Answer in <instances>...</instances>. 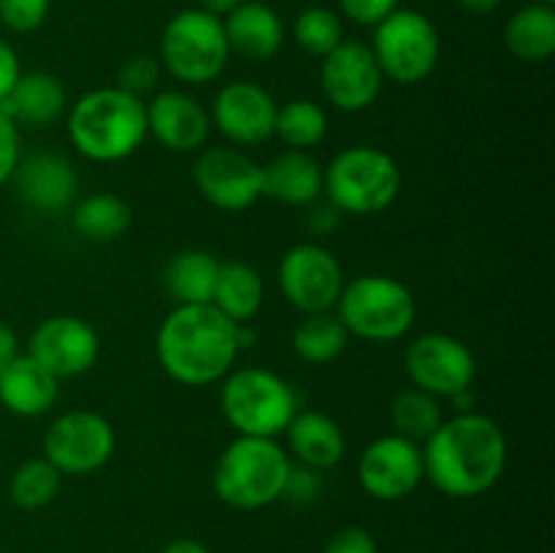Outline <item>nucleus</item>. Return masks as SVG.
<instances>
[{
	"label": "nucleus",
	"instance_id": "obj_1",
	"mask_svg": "<svg viewBox=\"0 0 555 553\" xmlns=\"http://www.w3.org/2000/svg\"><path fill=\"white\" fill-rule=\"evenodd\" d=\"M507 466V437L480 412H459L426 439L423 470L431 486L450 499H475L491 491Z\"/></svg>",
	"mask_w": 555,
	"mask_h": 553
},
{
	"label": "nucleus",
	"instance_id": "obj_2",
	"mask_svg": "<svg viewBox=\"0 0 555 553\" xmlns=\"http://www.w3.org/2000/svg\"><path fill=\"white\" fill-rule=\"evenodd\" d=\"M238 323L217 312L211 304L177 307L157 329V363L182 385L220 383L238 358Z\"/></svg>",
	"mask_w": 555,
	"mask_h": 553
},
{
	"label": "nucleus",
	"instance_id": "obj_3",
	"mask_svg": "<svg viewBox=\"0 0 555 553\" xmlns=\"http://www.w3.org/2000/svg\"><path fill=\"white\" fill-rule=\"evenodd\" d=\"M146 136V103L119 87L85 92L68 112L70 144L92 163L125 160Z\"/></svg>",
	"mask_w": 555,
	"mask_h": 553
},
{
	"label": "nucleus",
	"instance_id": "obj_4",
	"mask_svg": "<svg viewBox=\"0 0 555 553\" xmlns=\"http://www.w3.org/2000/svg\"><path fill=\"white\" fill-rule=\"evenodd\" d=\"M291 466V455L276 439L238 434L217 459L211 488L228 507L263 510L282 499Z\"/></svg>",
	"mask_w": 555,
	"mask_h": 553
},
{
	"label": "nucleus",
	"instance_id": "obj_5",
	"mask_svg": "<svg viewBox=\"0 0 555 553\" xmlns=\"http://www.w3.org/2000/svg\"><path fill=\"white\" fill-rule=\"evenodd\" d=\"M323 193L339 215H379L401 193V168L377 146H347L323 168Z\"/></svg>",
	"mask_w": 555,
	"mask_h": 553
},
{
	"label": "nucleus",
	"instance_id": "obj_6",
	"mask_svg": "<svg viewBox=\"0 0 555 553\" xmlns=\"http://www.w3.org/2000/svg\"><path fill=\"white\" fill-rule=\"evenodd\" d=\"M296 394L291 383L269 369H238L228 372L220 390V410L242 437L285 434L296 415Z\"/></svg>",
	"mask_w": 555,
	"mask_h": 553
},
{
	"label": "nucleus",
	"instance_id": "obj_7",
	"mask_svg": "<svg viewBox=\"0 0 555 553\" xmlns=\"http://www.w3.org/2000/svg\"><path fill=\"white\" fill-rule=\"evenodd\" d=\"M341 325L366 342H396L415 323V296L388 274H363L345 285L336 301Z\"/></svg>",
	"mask_w": 555,
	"mask_h": 553
},
{
	"label": "nucleus",
	"instance_id": "obj_8",
	"mask_svg": "<svg viewBox=\"0 0 555 553\" xmlns=\"http://www.w3.org/2000/svg\"><path fill=\"white\" fill-rule=\"evenodd\" d=\"M231 60L220 16L204 9H188L171 16L160 36V63L184 85H209Z\"/></svg>",
	"mask_w": 555,
	"mask_h": 553
},
{
	"label": "nucleus",
	"instance_id": "obj_9",
	"mask_svg": "<svg viewBox=\"0 0 555 553\" xmlns=\"http://www.w3.org/2000/svg\"><path fill=\"white\" fill-rule=\"evenodd\" d=\"M372 52L385 79L396 85H421L439 63V33L426 14L396 9L374 27Z\"/></svg>",
	"mask_w": 555,
	"mask_h": 553
},
{
	"label": "nucleus",
	"instance_id": "obj_10",
	"mask_svg": "<svg viewBox=\"0 0 555 553\" xmlns=\"http://www.w3.org/2000/svg\"><path fill=\"white\" fill-rule=\"evenodd\" d=\"M117 434L114 426L92 410H70L54 417L43 434V459L60 475H92L112 459Z\"/></svg>",
	"mask_w": 555,
	"mask_h": 553
},
{
	"label": "nucleus",
	"instance_id": "obj_11",
	"mask_svg": "<svg viewBox=\"0 0 555 553\" xmlns=\"http://www.w3.org/2000/svg\"><path fill=\"white\" fill-rule=\"evenodd\" d=\"M339 258L320 244H296L280 260V287L291 307L304 314L331 312L345 291Z\"/></svg>",
	"mask_w": 555,
	"mask_h": 553
},
{
	"label": "nucleus",
	"instance_id": "obj_12",
	"mask_svg": "<svg viewBox=\"0 0 555 553\" xmlns=\"http://www.w3.org/2000/svg\"><path fill=\"white\" fill-rule=\"evenodd\" d=\"M404 369L412 385L431 396H450L472 388L477 363L469 347L450 334H423L406 347Z\"/></svg>",
	"mask_w": 555,
	"mask_h": 553
},
{
	"label": "nucleus",
	"instance_id": "obj_13",
	"mask_svg": "<svg viewBox=\"0 0 555 553\" xmlns=\"http://www.w3.org/2000/svg\"><path fill=\"white\" fill-rule=\"evenodd\" d=\"M195 188L222 211H244L263 198V173L236 146H211L195 160Z\"/></svg>",
	"mask_w": 555,
	"mask_h": 553
},
{
	"label": "nucleus",
	"instance_id": "obj_14",
	"mask_svg": "<svg viewBox=\"0 0 555 553\" xmlns=\"http://www.w3.org/2000/svg\"><path fill=\"white\" fill-rule=\"evenodd\" d=\"M27 356L36 358L57 380L90 372L101 356L98 331L76 314H54L41 320L27 342Z\"/></svg>",
	"mask_w": 555,
	"mask_h": 553
},
{
	"label": "nucleus",
	"instance_id": "obj_15",
	"mask_svg": "<svg viewBox=\"0 0 555 553\" xmlns=\"http://www.w3.org/2000/svg\"><path fill=\"white\" fill-rule=\"evenodd\" d=\"M423 477V448L401 434L374 439L358 461V480L363 491L379 502L406 499L421 486Z\"/></svg>",
	"mask_w": 555,
	"mask_h": 553
},
{
	"label": "nucleus",
	"instance_id": "obj_16",
	"mask_svg": "<svg viewBox=\"0 0 555 553\" xmlns=\"http://www.w3.org/2000/svg\"><path fill=\"white\" fill-rule=\"evenodd\" d=\"M323 92L339 112H366L377 103L383 92V70L372 47L361 41H341L339 47L323 57L320 68Z\"/></svg>",
	"mask_w": 555,
	"mask_h": 553
},
{
	"label": "nucleus",
	"instance_id": "obj_17",
	"mask_svg": "<svg viewBox=\"0 0 555 553\" xmlns=\"http://www.w3.org/2000/svg\"><path fill=\"white\" fill-rule=\"evenodd\" d=\"M276 103L255 81H228L211 103V123L231 144L255 146L274 136Z\"/></svg>",
	"mask_w": 555,
	"mask_h": 553
},
{
	"label": "nucleus",
	"instance_id": "obj_18",
	"mask_svg": "<svg viewBox=\"0 0 555 553\" xmlns=\"http://www.w3.org/2000/svg\"><path fill=\"white\" fill-rule=\"evenodd\" d=\"M146 130L166 150L195 152L206 144L211 117L188 92H160L146 103Z\"/></svg>",
	"mask_w": 555,
	"mask_h": 553
},
{
	"label": "nucleus",
	"instance_id": "obj_19",
	"mask_svg": "<svg viewBox=\"0 0 555 553\" xmlns=\"http://www.w3.org/2000/svg\"><path fill=\"white\" fill-rule=\"evenodd\" d=\"M16 188L27 206L38 211H65L74 206L79 177H76L70 160L54 152H38L16 163Z\"/></svg>",
	"mask_w": 555,
	"mask_h": 553
},
{
	"label": "nucleus",
	"instance_id": "obj_20",
	"mask_svg": "<svg viewBox=\"0 0 555 553\" xmlns=\"http://www.w3.org/2000/svg\"><path fill=\"white\" fill-rule=\"evenodd\" d=\"M287 450L293 459L301 466L314 472L334 470L341 459H345V434H341L339 423L328 417L325 412L304 410L293 415V421L285 428Z\"/></svg>",
	"mask_w": 555,
	"mask_h": 553
},
{
	"label": "nucleus",
	"instance_id": "obj_21",
	"mask_svg": "<svg viewBox=\"0 0 555 553\" xmlns=\"http://www.w3.org/2000/svg\"><path fill=\"white\" fill-rule=\"evenodd\" d=\"M60 394V380L49 374L36 358L16 356L0 372V404L20 417L47 415Z\"/></svg>",
	"mask_w": 555,
	"mask_h": 553
},
{
	"label": "nucleus",
	"instance_id": "obj_22",
	"mask_svg": "<svg viewBox=\"0 0 555 553\" xmlns=\"http://www.w3.org/2000/svg\"><path fill=\"white\" fill-rule=\"evenodd\" d=\"M231 52L247 60H271L285 41V25L271 5L260 0H244L238 9L222 16Z\"/></svg>",
	"mask_w": 555,
	"mask_h": 553
},
{
	"label": "nucleus",
	"instance_id": "obj_23",
	"mask_svg": "<svg viewBox=\"0 0 555 553\" xmlns=\"http://www.w3.org/2000/svg\"><path fill=\"white\" fill-rule=\"evenodd\" d=\"M263 173V195L287 206H309L323 195V168L312 155L287 150L276 155Z\"/></svg>",
	"mask_w": 555,
	"mask_h": 553
},
{
	"label": "nucleus",
	"instance_id": "obj_24",
	"mask_svg": "<svg viewBox=\"0 0 555 553\" xmlns=\"http://www.w3.org/2000/svg\"><path fill=\"white\" fill-rule=\"evenodd\" d=\"M65 103H68V98H65L63 81L57 76L36 70V74L20 76L11 95L0 103V108L14 119V125L49 128L65 112Z\"/></svg>",
	"mask_w": 555,
	"mask_h": 553
},
{
	"label": "nucleus",
	"instance_id": "obj_25",
	"mask_svg": "<svg viewBox=\"0 0 555 553\" xmlns=\"http://www.w3.org/2000/svg\"><path fill=\"white\" fill-rule=\"evenodd\" d=\"M266 298L263 276L244 260H225L217 271L211 307L233 323H249L260 312Z\"/></svg>",
	"mask_w": 555,
	"mask_h": 553
},
{
	"label": "nucleus",
	"instance_id": "obj_26",
	"mask_svg": "<svg viewBox=\"0 0 555 553\" xmlns=\"http://www.w3.org/2000/svg\"><path fill=\"white\" fill-rule=\"evenodd\" d=\"M217 271H220V260L211 253H206V249H182V253L171 255V260L163 269V287L177 301V307L211 304Z\"/></svg>",
	"mask_w": 555,
	"mask_h": 553
},
{
	"label": "nucleus",
	"instance_id": "obj_27",
	"mask_svg": "<svg viewBox=\"0 0 555 553\" xmlns=\"http://www.w3.org/2000/svg\"><path fill=\"white\" fill-rule=\"evenodd\" d=\"M504 47L524 63H545L555 52V9L545 3L524 5L504 25Z\"/></svg>",
	"mask_w": 555,
	"mask_h": 553
},
{
	"label": "nucleus",
	"instance_id": "obj_28",
	"mask_svg": "<svg viewBox=\"0 0 555 553\" xmlns=\"http://www.w3.org/2000/svg\"><path fill=\"white\" fill-rule=\"evenodd\" d=\"M130 206L114 193H90L70 206V222L87 242H114L130 228Z\"/></svg>",
	"mask_w": 555,
	"mask_h": 553
},
{
	"label": "nucleus",
	"instance_id": "obj_29",
	"mask_svg": "<svg viewBox=\"0 0 555 553\" xmlns=\"http://www.w3.org/2000/svg\"><path fill=\"white\" fill-rule=\"evenodd\" d=\"M347 329L341 325V320L331 312H318L307 314L301 323L293 331V350L298 358H304L307 363H331L334 358H339L345 352Z\"/></svg>",
	"mask_w": 555,
	"mask_h": 553
},
{
	"label": "nucleus",
	"instance_id": "obj_30",
	"mask_svg": "<svg viewBox=\"0 0 555 553\" xmlns=\"http://www.w3.org/2000/svg\"><path fill=\"white\" fill-rule=\"evenodd\" d=\"M390 421H393L396 434L421 445L442 426L444 415L437 396L426 394V390L412 385V388H404L393 399V404H390Z\"/></svg>",
	"mask_w": 555,
	"mask_h": 553
},
{
	"label": "nucleus",
	"instance_id": "obj_31",
	"mask_svg": "<svg viewBox=\"0 0 555 553\" xmlns=\"http://www.w3.org/2000/svg\"><path fill=\"white\" fill-rule=\"evenodd\" d=\"M60 486H63V475L41 455V459H27L25 464L16 466L9 483V497L16 507L33 513V510H43L47 504H52L57 499Z\"/></svg>",
	"mask_w": 555,
	"mask_h": 553
},
{
	"label": "nucleus",
	"instance_id": "obj_32",
	"mask_svg": "<svg viewBox=\"0 0 555 553\" xmlns=\"http://www.w3.org/2000/svg\"><path fill=\"white\" fill-rule=\"evenodd\" d=\"M325 133H328V117L314 101H291L276 108L274 136H280L291 150H312L325 139Z\"/></svg>",
	"mask_w": 555,
	"mask_h": 553
},
{
	"label": "nucleus",
	"instance_id": "obj_33",
	"mask_svg": "<svg viewBox=\"0 0 555 553\" xmlns=\"http://www.w3.org/2000/svg\"><path fill=\"white\" fill-rule=\"evenodd\" d=\"M293 33H296L298 47L320 60H323L325 54L334 52V49L345 41V27H341L339 14L325 9V5H309V9H304L301 14L296 16Z\"/></svg>",
	"mask_w": 555,
	"mask_h": 553
},
{
	"label": "nucleus",
	"instance_id": "obj_34",
	"mask_svg": "<svg viewBox=\"0 0 555 553\" xmlns=\"http://www.w3.org/2000/svg\"><path fill=\"white\" fill-rule=\"evenodd\" d=\"M52 0H0V22L11 33H33L47 22Z\"/></svg>",
	"mask_w": 555,
	"mask_h": 553
},
{
	"label": "nucleus",
	"instance_id": "obj_35",
	"mask_svg": "<svg viewBox=\"0 0 555 553\" xmlns=\"http://www.w3.org/2000/svg\"><path fill=\"white\" fill-rule=\"evenodd\" d=\"M157 79H160V63H157L155 57H150V54H135V57H130L128 63L119 68L117 87L130 92V95L141 98L150 90H155Z\"/></svg>",
	"mask_w": 555,
	"mask_h": 553
},
{
	"label": "nucleus",
	"instance_id": "obj_36",
	"mask_svg": "<svg viewBox=\"0 0 555 553\" xmlns=\"http://www.w3.org/2000/svg\"><path fill=\"white\" fill-rule=\"evenodd\" d=\"M341 14L363 27H377L385 16L399 9V0H339Z\"/></svg>",
	"mask_w": 555,
	"mask_h": 553
},
{
	"label": "nucleus",
	"instance_id": "obj_37",
	"mask_svg": "<svg viewBox=\"0 0 555 553\" xmlns=\"http://www.w3.org/2000/svg\"><path fill=\"white\" fill-rule=\"evenodd\" d=\"M323 553H379V545L372 531L361 529V526H345L328 537Z\"/></svg>",
	"mask_w": 555,
	"mask_h": 553
},
{
	"label": "nucleus",
	"instance_id": "obj_38",
	"mask_svg": "<svg viewBox=\"0 0 555 553\" xmlns=\"http://www.w3.org/2000/svg\"><path fill=\"white\" fill-rule=\"evenodd\" d=\"M20 160V130H16L14 119L0 108V184L14 177Z\"/></svg>",
	"mask_w": 555,
	"mask_h": 553
},
{
	"label": "nucleus",
	"instance_id": "obj_39",
	"mask_svg": "<svg viewBox=\"0 0 555 553\" xmlns=\"http://www.w3.org/2000/svg\"><path fill=\"white\" fill-rule=\"evenodd\" d=\"M282 497L293 499V502H312V499L320 497V477L314 470H307V466H291V475H287V486Z\"/></svg>",
	"mask_w": 555,
	"mask_h": 553
},
{
	"label": "nucleus",
	"instance_id": "obj_40",
	"mask_svg": "<svg viewBox=\"0 0 555 553\" xmlns=\"http://www.w3.org/2000/svg\"><path fill=\"white\" fill-rule=\"evenodd\" d=\"M22 76L20 54L14 52V47L5 41H0V103L11 95L14 85Z\"/></svg>",
	"mask_w": 555,
	"mask_h": 553
},
{
	"label": "nucleus",
	"instance_id": "obj_41",
	"mask_svg": "<svg viewBox=\"0 0 555 553\" xmlns=\"http://www.w3.org/2000/svg\"><path fill=\"white\" fill-rule=\"evenodd\" d=\"M336 220H339V209L331 204L325 206H314L312 211H309V228H312V233H320V236H325V233H331V228L336 226Z\"/></svg>",
	"mask_w": 555,
	"mask_h": 553
},
{
	"label": "nucleus",
	"instance_id": "obj_42",
	"mask_svg": "<svg viewBox=\"0 0 555 553\" xmlns=\"http://www.w3.org/2000/svg\"><path fill=\"white\" fill-rule=\"evenodd\" d=\"M20 356V339H16L14 329L5 323H0V372L9 366L14 358Z\"/></svg>",
	"mask_w": 555,
	"mask_h": 553
},
{
	"label": "nucleus",
	"instance_id": "obj_43",
	"mask_svg": "<svg viewBox=\"0 0 555 553\" xmlns=\"http://www.w3.org/2000/svg\"><path fill=\"white\" fill-rule=\"evenodd\" d=\"M160 553H211V551L201 540H193V537H179V540L168 542Z\"/></svg>",
	"mask_w": 555,
	"mask_h": 553
},
{
	"label": "nucleus",
	"instance_id": "obj_44",
	"mask_svg": "<svg viewBox=\"0 0 555 553\" xmlns=\"http://www.w3.org/2000/svg\"><path fill=\"white\" fill-rule=\"evenodd\" d=\"M201 3V9L204 11H209V14H215V16H228L231 14L233 9H238V5L244 3V0H198Z\"/></svg>",
	"mask_w": 555,
	"mask_h": 553
},
{
	"label": "nucleus",
	"instance_id": "obj_45",
	"mask_svg": "<svg viewBox=\"0 0 555 553\" xmlns=\"http://www.w3.org/2000/svg\"><path fill=\"white\" fill-rule=\"evenodd\" d=\"M461 9L472 11V14H491L502 5V0H459Z\"/></svg>",
	"mask_w": 555,
	"mask_h": 553
},
{
	"label": "nucleus",
	"instance_id": "obj_46",
	"mask_svg": "<svg viewBox=\"0 0 555 553\" xmlns=\"http://www.w3.org/2000/svg\"><path fill=\"white\" fill-rule=\"evenodd\" d=\"M540 3H545V5H555V0H540Z\"/></svg>",
	"mask_w": 555,
	"mask_h": 553
}]
</instances>
